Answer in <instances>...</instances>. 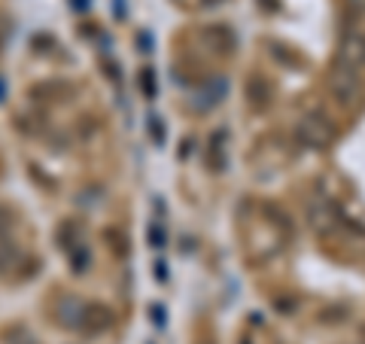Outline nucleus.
Returning a JSON list of instances; mask_svg holds the SVG:
<instances>
[{
  "label": "nucleus",
  "mask_w": 365,
  "mask_h": 344,
  "mask_svg": "<svg viewBox=\"0 0 365 344\" xmlns=\"http://www.w3.org/2000/svg\"><path fill=\"white\" fill-rule=\"evenodd\" d=\"M329 88H332V95H335L344 107L356 104L359 95H362V79H359V71H350V67H344V64H335L332 79H329Z\"/></svg>",
  "instance_id": "1"
},
{
  "label": "nucleus",
  "mask_w": 365,
  "mask_h": 344,
  "mask_svg": "<svg viewBox=\"0 0 365 344\" xmlns=\"http://www.w3.org/2000/svg\"><path fill=\"white\" fill-rule=\"evenodd\" d=\"M350 6H356V9H365V0H350Z\"/></svg>",
  "instance_id": "5"
},
{
  "label": "nucleus",
  "mask_w": 365,
  "mask_h": 344,
  "mask_svg": "<svg viewBox=\"0 0 365 344\" xmlns=\"http://www.w3.org/2000/svg\"><path fill=\"white\" fill-rule=\"evenodd\" d=\"M21 262V253L19 250H9V247H0V271H9L13 265Z\"/></svg>",
  "instance_id": "4"
},
{
  "label": "nucleus",
  "mask_w": 365,
  "mask_h": 344,
  "mask_svg": "<svg viewBox=\"0 0 365 344\" xmlns=\"http://www.w3.org/2000/svg\"><path fill=\"white\" fill-rule=\"evenodd\" d=\"M299 141L304 146H311V150H319V146H326L332 141V125H329L326 116H319V113H307L299 122Z\"/></svg>",
  "instance_id": "2"
},
{
  "label": "nucleus",
  "mask_w": 365,
  "mask_h": 344,
  "mask_svg": "<svg viewBox=\"0 0 365 344\" xmlns=\"http://www.w3.org/2000/svg\"><path fill=\"white\" fill-rule=\"evenodd\" d=\"M338 64L350 67V71H362L365 67V34H347L338 52Z\"/></svg>",
  "instance_id": "3"
}]
</instances>
